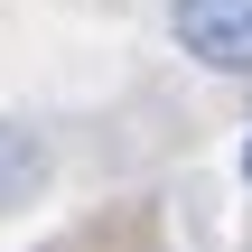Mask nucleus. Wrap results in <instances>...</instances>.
I'll return each mask as SVG.
<instances>
[{
  "label": "nucleus",
  "instance_id": "nucleus-2",
  "mask_svg": "<svg viewBox=\"0 0 252 252\" xmlns=\"http://www.w3.org/2000/svg\"><path fill=\"white\" fill-rule=\"evenodd\" d=\"M243 178H252V140H243Z\"/></svg>",
  "mask_w": 252,
  "mask_h": 252
},
{
  "label": "nucleus",
  "instance_id": "nucleus-1",
  "mask_svg": "<svg viewBox=\"0 0 252 252\" xmlns=\"http://www.w3.org/2000/svg\"><path fill=\"white\" fill-rule=\"evenodd\" d=\"M168 37L215 75H252V0H168Z\"/></svg>",
  "mask_w": 252,
  "mask_h": 252
}]
</instances>
